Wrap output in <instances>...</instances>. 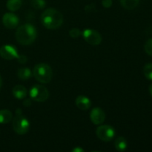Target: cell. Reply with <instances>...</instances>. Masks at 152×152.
Returning a JSON list of instances; mask_svg holds the SVG:
<instances>
[{"label": "cell", "mask_w": 152, "mask_h": 152, "mask_svg": "<svg viewBox=\"0 0 152 152\" xmlns=\"http://www.w3.org/2000/svg\"><path fill=\"white\" fill-rule=\"evenodd\" d=\"M102 4L105 8H109L112 5V0H102Z\"/></svg>", "instance_id": "23"}, {"label": "cell", "mask_w": 152, "mask_h": 152, "mask_svg": "<svg viewBox=\"0 0 152 152\" xmlns=\"http://www.w3.org/2000/svg\"><path fill=\"white\" fill-rule=\"evenodd\" d=\"M12 92H13V94L15 96V98L18 99H24V98L26 97L27 94H28V91H27L26 88L24 87L23 86H21V85L14 86Z\"/></svg>", "instance_id": "12"}, {"label": "cell", "mask_w": 152, "mask_h": 152, "mask_svg": "<svg viewBox=\"0 0 152 152\" xmlns=\"http://www.w3.org/2000/svg\"><path fill=\"white\" fill-rule=\"evenodd\" d=\"M37 32L35 27L31 24H25L22 25L16 31V40L23 45H31L37 38Z\"/></svg>", "instance_id": "2"}, {"label": "cell", "mask_w": 152, "mask_h": 152, "mask_svg": "<svg viewBox=\"0 0 152 152\" xmlns=\"http://www.w3.org/2000/svg\"><path fill=\"white\" fill-rule=\"evenodd\" d=\"M18 52L15 47L10 45H4L0 48V56L7 60L17 59Z\"/></svg>", "instance_id": "8"}, {"label": "cell", "mask_w": 152, "mask_h": 152, "mask_svg": "<svg viewBox=\"0 0 152 152\" xmlns=\"http://www.w3.org/2000/svg\"><path fill=\"white\" fill-rule=\"evenodd\" d=\"M41 22L48 29H57L63 22V16L59 10L54 8H48L42 13Z\"/></svg>", "instance_id": "1"}, {"label": "cell", "mask_w": 152, "mask_h": 152, "mask_svg": "<svg viewBox=\"0 0 152 152\" xmlns=\"http://www.w3.org/2000/svg\"><path fill=\"white\" fill-rule=\"evenodd\" d=\"M1 85H2V79H1V75H0V88L1 87Z\"/></svg>", "instance_id": "28"}, {"label": "cell", "mask_w": 152, "mask_h": 152, "mask_svg": "<svg viewBox=\"0 0 152 152\" xmlns=\"http://www.w3.org/2000/svg\"><path fill=\"white\" fill-rule=\"evenodd\" d=\"M94 10H96V8H95L94 4H90V5L86 6V11L88 12V13H89V12H93Z\"/></svg>", "instance_id": "24"}, {"label": "cell", "mask_w": 152, "mask_h": 152, "mask_svg": "<svg viewBox=\"0 0 152 152\" xmlns=\"http://www.w3.org/2000/svg\"><path fill=\"white\" fill-rule=\"evenodd\" d=\"M90 118L94 124L100 125L105 121V114L100 108H94L91 111Z\"/></svg>", "instance_id": "10"}, {"label": "cell", "mask_w": 152, "mask_h": 152, "mask_svg": "<svg viewBox=\"0 0 152 152\" xmlns=\"http://www.w3.org/2000/svg\"><path fill=\"white\" fill-rule=\"evenodd\" d=\"M149 93L152 96V83L151 85H150V86H149Z\"/></svg>", "instance_id": "27"}, {"label": "cell", "mask_w": 152, "mask_h": 152, "mask_svg": "<svg viewBox=\"0 0 152 152\" xmlns=\"http://www.w3.org/2000/svg\"><path fill=\"white\" fill-rule=\"evenodd\" d=\"M114 145L117 151H124L127 148V141L123 137H119L115 140Z\"/></svg>", "instance_id": "15"}, {"label": "cell", "mask_w": 152, "mask_h": 152, "mask_svg": "<svg viewBox=\"0 0 152 152\" xmlns=\"http://www.w3.org/2000/svg\"><path fill=\"white\" fill-rule=\"evenodd\" d=\"M30 96L36 102H43L48 99L49 91L43 86L34 85L30 90Z\"/></svg>", "instance_id": "5"}, {"label": "cell", "mask_w": 152, "mask_h": 152, "mask_svg": "<svg viewBox=\"0 0 152 152\" xmlns=\"http://www.w3.org/2000/svg\"><path fill=\"white\" fill-rule=\"evenodd\" d=\"M33 75L36 80L41 83H49L53 77V71L50 65L46 63H39L33 69Z\"/></svg>", "instance_id": "3"}, {"label": "cell", "mask_w": 152, "mask_h": 152, "mask_svg": "<svg viewBox=\"0 0 152 152\" xmlns=\"http://www.w3.org/2000/svg\"><path fill=\"white\" fill-rule=\"evenodd\" d=\"M17 76L20 80H27L30 79L32 76L31 71L28 68H19L17 71Z\"/></svg>", "instance_id": "16"}, {"label": "cell", "mask_w": 152, "mask_h": 152, "mask_svg": "<svg viewBox=\"0 0 152 152\" xmlns=\"http://www.w3.org/2000/svg\"><path fill=\"white\" fill-rule=\"evenodd\" d=\"M143 74L145 78L152 80V63H148L144 66Z\"/></svg>", "instance_id": "18"}, {"label": "cell", "mask_w": 152, "mask_h": 152, "mask_svg": "<svg viewBox=\"0 0 152 152\" xmlns=\"http://www.w3.org/2000/svg\"><path fill=\"white\" fill-rule=\"evenodd\" d=\"M140 0H120L122 7L126 10H133L139 4Z\"/></svg>", "instance_id": "14"}, {"label": "cell", "mask_w": 152, "mask_h": 152, "mask_svg": "<svg viewBox=\"0 0 152 152\" xmlns=\"http://www.w3.org/2000/svg\"><path fill=\"white\" fill-rule=\"evenodd\" d=\"M16 117L13 120V128L14 132L19 135L25 134L28 132L30 128V123L28 119L21 113L20 109L16 111Z\"/></svg>", "instance_id": "4"}, {"label": "cell", "mask_w": 152, "mask_h": 152, "mask_svg": "<svg viewBox=\"0 0 152 152\" xmlns=\"http://www.w3.org/2000/svg\"><path fill=\"white\" fill-rule=\"evenodd\" d=\"M6 5L10 11H16L22 6V0H7Z\"/></svg>", "instance_id": "17"}, {"label": "cell", "mask_w": 152, "mask_h": 152, "mask_svg": "<svg viewBox=\"0 0 152 152\" xmlns=\"http://www.w3.org/2000/svg\"><path fill=\"white\" fill-rule=\"evenodd\" d=\"M82 151H84V150H83L82 148H80V147H77V148H75L74 150H73V152H82Z\"/></svg>", "instance_id": "25"}, {"label": "cell", "mask_w": 152, "mask_h": 152, "mask_svg": "<svg viewBox=\"0 0 152 152\" xmlns=\"http://www.w3.org/2000/svg\"><path fill=\"white\" fill-rule=\"evenodd\" d=\"M69 35L74 39L78 38V37L81 35V31H80V29H78V28H74L69 31Z\"/></svg>", "instance_id": "21"}, {"label": "cell", "mask_w": 152, "mask_h": 152, "mask_svg": "<svg viewBox=\"0 0 152 152\" xmlns=\"http://www.w3.org/2000/svg\"><path fill=\"white\" fill-rule=\"evenodd\" d=\"M144 49L147 54L152 56V38L147 40L144 45Z\"/></svg>", "instance_id": "20"}, {"label": "cell", "mask_w": 152, "mask_h": 152, "mask_svg": "<svg viewBox=\"0 0 152 152\" xmlns=\"http://www.w3.org/2000/svg\"><path fill=\"white\" fill-rule=\"evenodd\" d=\"M19 18L12 13H6L3 15L2 23L9 29H13L19 25Z\"/></svg>", "instance_id": "9"}, {"label": "cell", "mask_w": 152, "mask_h": 152, "mask_svg": "<svg viewBox=\"0 0 152 152\" xmlns=\"http://www.w3.org/2000/svg\"><path fill=\"white\" fill-rule=\"evenodd\" d=\"M31 104V101H30V99H26V100L24 102V105H25V106H30Z\"/></svg>", "instance_id": "26"}, {"label": "cell", "mask_w": 152, "mask_h": 152, "mask_svg": "<svg viewBox=\"0 0 152 152\" xmlns=\"http://www.w3.org/2000/svg\"><path fill=\"white\" fill-rule=\"evenodd\" d=\"M96 136L99 140L104 142H109L115 136V130L114 128L108 125L100 126L96 129Z\"/></svg>", "instance_id": "6"}, {"label": "cell", "mask_w": 152, "mask_h": 152, "mask_svg": "<svg viewBox=\"0 0 152 152\" xmlns=\"http://www.w3.org/2000/svg\"><path fill=\"white\" fill-rule=\"evenodd\" d=\"M85 40L91 45H98L102 42V37L98 31L92 29H86L83 31Z\"/></svg>", "instance_id": "7"}, {"label": "cell", "mask_w": 152, "mask_h": 152, "mask_svg": "<svg viewBox=\"0 0 152 152\" xmlns=\"http://www.w3.org/2000/svg\"><path fill=\"white\" fill-rule=\"evenodd\" d=\"M75 103L77 108L82 111H86V110L89 109L91 106V102L90 99L85 96H77Z\"/></svg>", "instance_id": "11"}, {"label": "cell", "mask_w": 152, "mask_h": 152, "mask_svg": "<svg viewBox=\"0 0 152 152\" xmlns=\"http://www.w3.org/2000/svg\"><path fill=\"white\" fill-rule=\"evenodd\" d=\"M17 60L19 61V63L25 64L28 61V58L25 55H19L17 57Z\"/></svg>", "instance_id": "22"}, {"label": "cell", "mask_w": 152, "mask_h": 152, "mask_svg": "<svg viewBox=\"0 0 152 152\" xmlns=\"http://www.w3.org/2000/svg\"><path fill=\"white\" fill-rule=\"evenodd\" d=\"M31 4L33 7L37 9V10L44 8L46 5V2L45 0H31Z\"/></svg>", "instance_id": "19"}, {"label": "cell", "mask_w": 152, "mask_h": 152, "mask_svg": "<svg viewBox=\"0 0 152 152\" xmlns=\"http://www.w3.org/2000/svg\"><path fill=\"white\" fill-rule=\"evenodd\" d=\"M13 114L11 111L7 109H3L0 111V124H7L12 120Z\"/></svg>", "instance_id": "13"}]
</instances>
